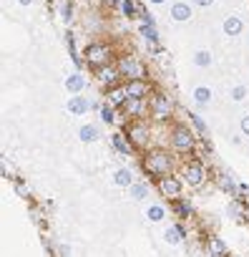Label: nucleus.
I'll use <instances>...</instances> for the list:
<instances>
[{
  "instance_id": "nucleus-5",
  "label": "nucleus",
  "mask_w": 249,
  "mask_h": 257,
  "mask_svg": "<svg viewBox=\"0 0 249 257\" xmlns=\"http://www.w3.org/2000/svg\"><path fill=\"white\" fill-rule=\"evenodd\" d=\"M204 167L199 164V162H191V164H186L184 167V182L189 184V187H201L204 184Z\"/></svg>"
},
{
  "instance_id": "nucleus-4",
  "label": "nucleus",
  "mask_w": 249,
  "mask_h": 257,
  "mask_svg": "<svg viewBox=\"0 0 249 257\" xmlns=\"http://www.w3.org/2000/svg\"><path fill=\"white\" fill-rule=\"evenodd\" d=\"M118 71H121V76H129L131 81L144 76V66H141L136 58H131V56H123V58L118 61Z\"/></svg>"
},
{
  "instance_id": "nucleus-15",
  "label": "nucleus",
  "mask_w": 249,
  "mask_h": 257,
  "mask_svg": "<svg viewBox=\"0 0 249 257\" xmlns=\"http://www.w3.org/2000/svg\"><path fill=\"white\" fill-rule=\"evenodd\" d=\"M184 234H186L184 227H181V224H174V227H169V229L164 232V239H166L169 244H179V242L184 239Z\"/></svg>"
},
{
  "instance_id": "nucleus-32",
  "label": "nucleus",
  "mask_w": 249,
  "mask_h": 257,
  "mask_svg": "<svg viewBox=\"0 0 249 257\" xmlns=\"http://www.w3.org/2000/svg\"><path fill=\"white\" fill-rule=\"evenodd\" d=\"M101 118H103V123H111V121H113V106H111V103L101 108Z\"/></svg>"
},
{
  "instance_id": "nucleus-22",
  "label": "nucleus",
  "mask_w": 249,
  "mask_h": 257,
  "mask_svg": "<svg viewBox=\"0 0 249 257\" xmlns=\"http://www.w3.org/2000/svg\"><path fill=\"white\" fill-rule=\"evenodd\" d=\"M123 108H126L131 116H139V113H144V103H141V98H129Z\"/></svg>"
},
{
  "instance_id": "nucleus-40",
  "label": "nucleus",
  "mask_w": 249,
  "mask_h": 257,
  "mask_svg": "<svg viewBox=\"0 0 249 257\" xmlns=\"http://www.w3.org/2000/svg\"><path fill=\"white\" fill-rule=\"evenodd\" d=\"M113 3H123V0H113Z\"/></svg>"
},
{
  "instance_id": "nucleus-11",
  "label": "nucleus",
  "mask_w": 249,
  "mask_h": 257,
  "mask_svg": "<svg viewBox=\"0 0 249 257\" xmlns=\"http://www.w3.org/2000/svg\"><path fill=\"white\" fill-rule=\"evenodd\" d=\"M241 31H244V23H241L239 16H229V18L224 21V33H226V36H239Z\"/></svg>"
},
{
  "instance_id": "nucleus-3",
  "label": "nucleus",
  "mask_w": 249,
  "mask_h": 257,
  "mask_svg": "<svg viewBox=\"0 0 249 257\" xmlns=\"http://www.w3.org/2000/svg\"><path fill=\"white\" fill-rule=\"evenodd\" d=\"M171 111H174V101L169 98V96H154L151 98V113L159 118V121H164V118H169L171 116Z\"/></svg>"
},
{
  "instance_id": "nucleus-16",
  "label": "nucleus",
  "mask_w": 249,
  "mask_h": 257,
  "mask_svg": "<svg viewBox=\"0 0 249 257\" xmlns=\"http://www.w3.org/2000/svg\"><path fill=\"white\" fill-rule=\"evenodd\" d=\"M206 247H209V254H211V257H226V244H224L219 237H209Z\"/></svg>"
},
{
  "instance_id": "nucleus-38",
  "label": "nucleus",
  "mask_w": 249,
  "mask_h": 257,
  "mask_svg": "<svg viewBox=\"0 0 249 257\" xmlns=\"http://www.w3.org/2000/svg\"><path fill=\"white\" fill-rule=\"evenodd\" d=\"M18 3H21V6H31V3H33V0H18Z\"/></svg>"
},
{
  "instance_id": "nucleus-31",
  "label": "nucleus",
  "mask_w": 249,
  "mask_h": 257,
  "mask_svg": "<svg viewBox=\"0 0 249 257\" xmlns=\"http://www.w3.org/2000/svg\"><path fill=\"white\" fill-rule=\"evenodd\" d=\"M231 98H234V101H244V98H246V88H244V86H234V88H231Z\"/></svg>"
},
{
  "instance_id": "nucleus-13",
  "label": "nucleus",
  "mask_w": 249,
  "mask_h": 257,
  "mask_svg": "<svg viewBox=\"0 0 249 257\" xmlns=\"http://www.w3.org/2000/svg\"><path fill=\"white\" fill-rule=\"evenodd\" d=\"M129 101V91L126 88H111L108 91V103L111 106H126Z\"/></svg>"
},
{
  "instance_id": "nucleus-8",
  "label": "nucleus",
  "mask_w": 249,
  "mask_h": 257,
  "mask_svg": "<svg viewBox=\"0 0 249 257\" xmlns=\"http://www.w3.org/2000/svg\"><path fill=\"white\" fill-rule=\"evenodd\" d=\"M96 103L93 101H88V98H83V96H73L71 101H68V111L73 113V116H83L88 108H93Z\"/></svg>"
},
{
  "instance_id": "nucleus-12",
  "label": "nucleus",
  "mask_w": 249,
  "mask_h": 257,
  "mask_svg": "<svg viewBox=\"0 0 249 257\" xmlns=\"http://www.w3.org/2000/svg\"><path fill=\"white\" fill-rule=\"evenodd\" d=\"M118 76H121V71H118V68H113V66H111V68L106 66V68H101V71H98V81H101L103 86H113V83L118 81Z\"/></svg>"
},
{
  "instance_id": "nucleus-26",
  "label": "nucleus",
  "mask_w": 249,
  "mask_h": 257,
  "mask_svg": "<svg viewBox=\"0 0 249 257\" xmlns=\"http://www.w3.org/2000/svg\"><path fill=\"white\" fill-rule=\"evenodd\" d=\"M129 189H131V197H134V199H146V194H149V187H146V184H136V182H134Z\"/></svg>"
},
{
  "instance_id": "nucleus-20",
  "label": "nucleus",
  "mask_w": 249,
  "mask_h": 257,
  "mask_svg": "<svg viewBox=\"0 0 249 257\" xmlns=\"http://www.w3.org/2000/svg\"><path fill=\"white\" fill-rule=\"evenodd\" d=\"M78 137H81V142H96L98 139V128L96 126H81V132H78Z\"/></svg>"
},
{
  "instance_id": "nucleus-35",
  "label": "nucleus",
  "mask_w": 249,
  "mask_h": 257,
  "mask_svg": "<svg viewBox=\"0 0 249 257\" xmlns=\"http://www.w3.org/2000/svg\"><path fill=\"white\" fill-rule=\"evenodd\" d=\"M58 254H61V257H68V254H71V247H68V244H61V247H58Z\"/></svg>"
},
{
  "instance_id": "nucleus-24",
  "label": "nucleus",
  "mask_w": 249,
  "mask_h": 257,
  "mask_svg": "<svg viewBox=\"0 0 249 257\" xmlns=\"http://www.w3.org/2000/svg\"><path fill=\"white\" fill-rule=\"evenodd\" d=\"M141 33H144V38L149 41V43H159V33H156V26H141Z\"/></svg>"
},
{
  "instance_id": "nucleus-25",
  "label": "nucleus",
  "mask_w": 249,
  "mask_h": 257,
  "mask_svg": "<svg viewBox=\"0 0 249 257\" xmlns=\"http://www.w3.org/2000/svg\"><path fill=\"white\" fill-rule=\"evenodd\" d=\"M194 98H196V101L204 106V103H209V101H211V91H209L206 86H199V88L194 91Z\"/></svg>"
},
{
  "instance_id": "nucleus-7",
  "label": "nucleus",
  "mask_w": 249,
  "mask_h": 257,
  "mask_svg": "<svg viewBox=\"0 0 249 257\" xmlns=\"http://www.w3.org/2000/svg\"><path fill=\"white\" fill-rule=\"evenodd\" d=\"M171 142H174V147H176L179 152H191V149H194V137H191V132H186V128H181V126L174 132Z\"/></svg>"
},
{
  "instance_id": "nucleus-37",
  "label": "nucleus",
  "mask_w": 249,
  "mask_h": 257,
  "mask_svg": "<svg viewBox=\"0 0 249 257\" xmlns=\"http://www.w3.org/2000/svg\"><path fill=\"white\" fill-rule=\"evenodd\" d=\"M194 3H196V6H201V8H209V6L214 3V0H194Z\"/></svg>"
},
{
  "instance_id": "nucleus-34",
  "label": "nucleus",
  "mask_w": 249,
  "mask_h": 257,
  "mask_svg": "<svg viewBox=\"0 0 249 257\" xmlns=\"http://www.w3.org/2000/svg\"><path fill=\"white\" fill-rule=\"evenodd\" d=\"M16 192H18L21 197H28V189H26V184H23V182H16Z\"/></svg>"
},
{
  "instance_id": "nucleus-39",
  "label": "nucleus",
  "mask_w": 249,
  "mask_h": 257,
  "mask_svg": "<svg viewBox=\"0 0 249 257\" xmlns=\"http://www.w3.org/2000/svg\"><path fill=\"white\" fill-rule=\"evenodd\" d=\"M151 3H164V0H151Z\"/></svg>"
},
{
  "instance_id": "nucleus-18",
  "label": "nucleus",
  "mask_w": 249,
  "mask_h": 257,
  "mask_svg": "<svg viewBox=\"0 0 249 257\" xmlns=\"http://www.w3.org/2000/svg\"><path fill=\"white\" fill-rule=\"evenodd\" d=\"M113 182H116L118 187H131V184H134V172H131V169H118L116 177H113Z\"/></svg>"
},
{
  "instance_id": "nucleus-33",
  "label": "nucleus",
  "mask_w": 249,
  "mask_h": 257,
  "mask_svg": "<svg viewBox=\"0 0 249 257\" xmlns=\"http://www.w3.org/2000/svg\"><path fill=\"white\" fill-rule=\"evenodd\" d=\"M63 21H66V23L73 21V11H71V6H63Z\"/></svg>"
},
{
  "instance_id": "nucleus-10",
  "label": "nucleus",
  "mask_w": 249,
  "mask_h": 257,
  "mask_svg": "<svg viewBox=\"0 0 249 257\" xmlns=\"http://www.w3.org/2000/svg\"><path fill=\"white\" fill-rule=\"evenodd\" d=\"M129 139H131L134 144H146V139H149V128L141 126V123H134V126L129 128Z\"/></svg>"
},
{
  "instance_id": "nucleus-23",
  "label": "nucleus",
  "mask_w": 249,
  "mask_h": 257,
  "mask_svg": "<svg viewBox=\"0 0 249 257\" xmlns=\"http://www.w3.org/2000/svg\"><path fill=\"white\" fill-rule=\"evenodd\" d=\"M194 63H196L199 68H209V66H211V53H209V51H199V53L194 56Z\"/></svg>"
},
{
  "instance_id": "nucleus-29",
  "label": "nucleus",
  "mask_w": 249,
  "mask_h": 257,
  "mask_svg": "<svg viewBox=\"0 0 249 257\" xmlns=\"http://www.w3.org/2000/svg\"><path fill=\"white\" fill-rule=\"evenodd\" d=\"M219 184H221L226 192H231V194L236 192V184H234V179H229V174H221V177H219Z\"/></svg>"
},
{
  "instance_id": "nucleus-21",
  "label": "nucleus",
  "mask_w": 249,
  "mask_h": 257,
  "mask_svg": "<svg viewBox=\"0 0 249 257\" xmlns=\"http://www.w3.org/2000/svg\"><path fill=\"white\" fill-rule=\"evenodd\" d=\"M164 214H166V209H164L161 204H151V207L146 209V217H149L151 222H161V219H164Z\"/></svg>"
},
{
  "instance_id": "nucleus-1",
  "label": "nucleus",
  "mask_w": 249,
  "mask_h": 257,
  "mask_svg": "<svg viewBox=\"0 0 249 257\" xmlns=\"http://www.w3.org/2000/svg\"><path fill=\"white\" fill-rule=\"evenodd\" d=\"M144 169H146L149 174L166 177V174L171 172V157L164 154V152H151V154H146V159H144Z\"/></svg>"
},
{
  "instance_id": "nucleus-14",
  "label": "nucleus",
  "mask_w": 249,
  "mask_h": 257,
  "mask_svg": "<svg viewBox=\"0 0 249 257\" xmlns=\"http://www.w3.org/2000/svg\"><path fill=\"white\" fill-rule=\"evenodd\" d=\"M171 18L179 21V23H181V21H189V18H191V8H189L186 3H174V6H171Z\"/></svg>"
},
{
  "instance_id": "nucleus-9",
  "label": "nucleus",
  "mask_w": 249,
  "mask_h": 257,
  "mask_svg": "<svg viewBox=\"0 0 249 257\" xmlns=\"http://www.w3.org/2000/svg\"><path fill=\"white\" fill-rule=\"evenodd\" d=\"M149 83H144L141 78H134V81H129V86H126V91H129V98H144L146 93H149Z\"/></svg>"
},
{
  "instance_id": "nucleus-30",
  "label": "nucleus",
  "mask_w": 249,
  "mask_h": 257,
  "mask_svg": "<svg viewBox=\"0 0 249 257\" xmlns=\"http://www.w3.org/2000/svg\"><path fill=\"white\" fill-rule=\"evenodd\" d=\"M191 123L196 126V132H199V134H206V123L201 121V116H199V113H191Z\"/></svg>"
},
{
  "instance_id": "nucleus-2",
  "label": "nucleus",
  "mask_w": 249,
  "mask_h": 257,
  "mask_svg": "<svg viewBox=\"0 0 249 257\" xmlns=\"http://www.w3.org/2000/svg\"><path fill=\"white\" fill-rule=\"evenodd\" d=\"M83 56H86V63H88V66H101V63L108 61L111 51H108V46H103V43H91V46L83 51Z\"/></svg>"
},
{
  "instance_id": "nucleus-17",
  "label": "nucleus",
  "mask_w": 249,
  "mask_h": 257,
  "mask_svg": "<svg viewBox=\"0 0 249 257\" xmlns=\"http://www.w3.org/2000/svg\"><path fill=\"white\" fill-rule=\"evenodd\" d=\"M83 86H86V78H83L81 73H71V76L66 78V88H68L71 93H78V91H83Z\"/></svg>"
},
{
  "instance_id": "nucleus-6",
  "label": "nucleus",
  "mask_w": 249,
  "mask_h": 257,
  "mask_svg": "<svg viewBox=\"0 0 249 257\" xmlns=\"http://www.w3.org/2000/svg\"><path fill=\"white\" fill-rule=\"evenodd\" d=\"M159 192L169 199H181V182L176 177H161L159 182Z\"/></svg>"
},
{
  "instance_id": "nucleus-27",
  "label": "nucleus",
  "mask_w": 249,
  "mask_h": 257,
  "mask_svg": "<svg viewBox=\"0 0 249 257\" xmlns=\"http://www.w3.org/2000/svg\"><path fill=\"white\" fill-rule=\"evenodd\" d=\"M179 204H176V212L181 214V217H191V212H194V204L189 202V199H176Z\"/></svg>"
},
{
  "instance_id": "nucleus-28",
  "label": "nucleus",
  "mask_w": 249,
  "mask_h": 257,
  "mask_svg": "<svg viewBox=\"0 0 249 257\" xmlns=\"http://www.w3.org/2000/svg\"><path fill=\"white\" fill-rule=\"evenodd\" d=\"M121 8H123V13H126V16H129V18H131V16H136V13H139V6H136V3H134V0H123V3H121Z\"/></svg>"
},
{
  "instance_id": "nucleus-19",
  "label": "nucleus",
  "mask_w": 249,
  "mask_h": 257,
  "mask_svg": "<svg viewBox=\"0 0 249 257\" xmlns=\"http://www.w3.org/2000/svg\"><path fill=\"white\" fill-rule=\"evenodd\" d=\"M111 142H113V147H116L123 157H129V154H131V144L126 142V137H123V134H113Z\"/></svg>"
},
{
  "instance_id": "nucleus-36",
  "label": "nucleus",
  "mask_w": 249,
  "mask_h": 257,
  "mask_svg": "<svg viewBox=\"0 0 249 257\" xmlns=\"http://www.w3.org/2000/svg\"><path fill=\"white\" fill-rule=\"evenodd\" d=\"M241 132L249 137V116H244V118H241Z\"/></svg>"
}]
</instances>
